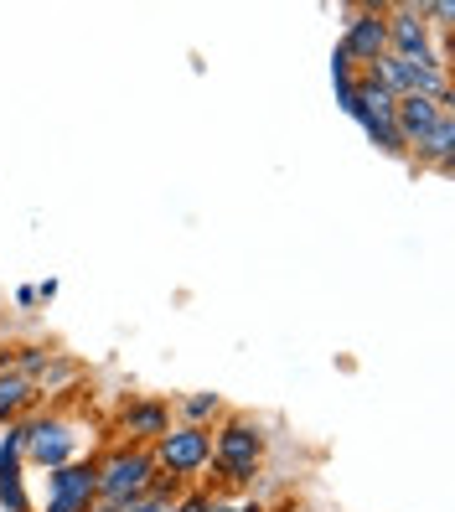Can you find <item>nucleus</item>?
Masks as SVG:
<instances>
[{"mask_svg":"<svg viewBox=\"0 0 455 512\" xmlns=\"http://www.w3.org/2000/svg\"><path fill=\"white\" fill-rule=\"evenodd\" d=\"M94 476H99V502L104 507H130L135 497H145L156 487V456H150L145 445H119L104 461H94Z\"/></svg>","mask_w":455,"mask_h":512,"instance_id":"f257e3e1","label":"nucleus"},{"mask_svg":"<svg viewBox=\"0 0 455 512\" xmlns=\"http://www.w3.org/2000/svg\"><path fill=\"white\" fill-rule=\"evenodd\" d=\"M212 461L228 476V487H249L264 466V430L254 419H228L218 440H212Z\"/></svg>","mask_w":455,"mask_h":512,"instance_id":"f03ea898","label":"nucleus"},{"mask_svg":"<svg viewBox=\"0 0 455 512\" xmlns=\"http://www.w3.org/2000/svg\"><path fill=\"white\" fill-rule=\"evenodd\" d=\"M393 104H399V99H388L373 78H357V99H352V114H347V119H357L362 135H368L378 150H388V156H404L399 125H393Z\"/></svg>","mask_w":455,"mask_h":512,"instance_id":"7ed1b4c3","label":"nucleus"},{"mask_svg":"<svg viewBox=\"0 0 455 512\" xmlns=\"http://www.w3.org/2000/svg\"><path fill=\"white\" fill-rule=\"evenodd\" d=\"M150 456H156V466H166L171 476H197L212 461V435L202 425H176L156 440Z\"/></svg>","mask_w":455,"mask_h":512,"instance_id":"20e7f679","label":"nucleus"},{"mask_svg":"<svg viewBox=\"0 0 455 512\" xmlns=\"http://www.w3.org/2000/svg\"><path fill=\"white\" fill-rule=\"evenodd\" d=\"M99 507V476L94 461H68L52 471L47 487V512H94Z\"/></svg>","mask_w":455,"mask_h":512,"instance_id":"39448f33","label":"nucleus"},{"mask_svg":"<svg viewBox=\"0 0 455 512\" xmlns=\"http://www.w3.org/2000/svg\"><path fill=\"white\" fill-rule=\"evenodd\" d=\"M337 52L347 57L352 68H373L378 57L388 52V21H383V11H357V16L347 21Z\"/></svg>","mask_w":455,"mask_h":512,"instance_id":"423d86ee","label":"nucleus"},{"mask_svg":"<svg viewBox=\"0 0 455 512\" xmlns=\"http://www.w3.org/2000/svg\"><path fill=\"white\" fill-rule=\"evenodd\" d=\"M73 450H78V435L68 419H37V425H26V456L21 461H37V466L57 471L73 461Z\"/></svg>","mask_w":455,"mask_h":512,"instance_id":"0eeeda50","label":"nucleus"},{"mask_svg":"<svg viewBox=\"0 0 455 512\" xmlns=\"http://www.w3.org/2000/svg\"><path fill=\"white\" fill-rule=\"evenodd\" d=\"M383 21H388V52H393V57H424V52H435L430 21H424V6L383 11Z\"/></svg>","mask_w":455,"mask_h":512,"instance_id":"6e6552de","label":"nucleus"},{"mask_svg":"<svg viewBox=\"0 0 455 512\" xmlns=\"http://www.w3.org/2000/svg\"><path fill=\"white\" fill-rule=\"evenodd\" d=\"M440 114H450V104H435V99H399L393 104V125H399L404 150H414L424 135H430Z\"/></svg>","mask_w":455,"mask_h":512,"instance_id":"1a4fd4ad","label":"nucleus"},{"mask_svg":"<svg viewBox=\"0 0 455 512\" xmlns=\"http://www.w3.org/2000/svg\"><path fill=\"white\" fill-rule=\"evenodd\" d=\"M119 430L130 435V445H145V440H161L171 430V409L161 399H140L125 409V419H119Z\"/></svg>","mask_w":455,"mask_h":512,"instance_id":"9d476101","label":"nucleus"},{"mask_svg":"<svg viewBox=\"0 0 455 512\" xmlns=\"http://www.w3.org/2000/svg\"><path fill=\"white\" fill-rule=\"evenodd\" d=\"M414 156H419V166L450 171V156H455V119H450V114H440V119H435V130L414 145Z\"/></svg>","mask_w":455,"mask_h":512,"instance_id":"9b49d317","label":"nucleus"},{"mask_svg":"<svg viewBox=\"0 0 455 512\" xmlns=\"http://www.w3.org/2000/svg\"><path fill=\"white\" fill-rule=\"evenodd\" d=\"M26 404H32V383L21 373H0V425H6L11 414H21Z\"/></svg>","mask_w":455,"mask_h":512,"instance_id":"f8f14e48","label":"nucleus"},{"mask_svg":"<svg viewBox=\"0 0 455 512\" xmlns=\"http://www.w3.org/2000/svg\"><path fill=\"white\" fill-rule=\"evenodd\" d=\"M357 68L347 63L342 52H331V88H337V104H342V114H352V99H357Z\"/></svg>","mask_w":455,"mask_h":512,"instance_id":"ddd939ff","label":"nucleus"},{"mask_svg":"<svg viewBox=\"0 0 455 512\" xmlns=\"http://www.w3.org/2000/svg\"><path fill=\"white\" fill-rule=\"evenodd\" d=\"M0 507H6V512H32V502H26L21 466H0Z\"/></svg>","mask_w":455,"mask_h":512,"instance_id":"4468645a","label":"nucleus"},{"mask_svg":"<svg viewBox=\"0 0 455 512\" xmlns=\"http://www.w3.org/2000/svg\"><path fill=\"white\" fill-rule=\"evenodd\" d=\"M223 409V399L218 394H192L187 404H181V414H187V425H202V419H212Z\"/></svg>","mask_w":455,"mask_h":512,"instance_id":"2eb2a0df","label":"nucleus"},{"mask_svg":"<svg viewBox=\"0 0 455 512\" xmlns=\"http://www.w3.org/2000/svg\"><path fill=\"white\" fill-rule=\"evenodd\" d=\"M119 512H176V502H171L166 487H150L145 497H135L130 507H119Z\"/></svg>","mask_w":455,"mask_h":512,"instance_id":"dca6fc26","label":"nucleus"},{"mask_svg":"<svg viewBox=\"0 0 455 512\" xmlns=\"http://www.w3.org/2000/svg\"><path fill=\"white\" fill-rule=\"evenodd\" d=\"M176 512H218V502H212L207 492H192L187 502H176Z\"/></svg>","mask_w":455,"mask_h":512,"instance_id":"f3484780","label":"nucleus"},{"mask_svg":"<svg viewBox=\"0 0 455 512\" xmlns=\"http://www.w3.org/2000/svg\"><path fill=\"white\" fill-rule=\"evenodd\" d=\"M16 306H37V285H21L16 290Z\"/></svg>","mask_w":455,"mask_h":512,"instance_id":"a211bd4d","label":"nucleus"},{"mask_svg":"<svg viewBox=\"0 0 455 512\" xmlns=\"http://www.w3.org/2000/svg\"><path fill=\"white\" fill-rule=\"evenodd\" d=\"M233 512H264V507L259 502H244V507H233Z\"/></svg>","mask_w":455,"mask_h":512,"instance_id":"6ab92c4d","label":"nucleus"},{"mask_svg":"<svg viewBox=\"0 0 455 512\" xmlns=\"http://www.w3.org/2000/svg\"><path fill=\"white\" fill-rule=\"evenodd\" d=\"M94 512H119V507H104V502H99V507H94Z\"/></svg>","mask_w":455,"mask_h":512,"instance_id":"aec40b11","label":"nucleus"}]
</instances>
